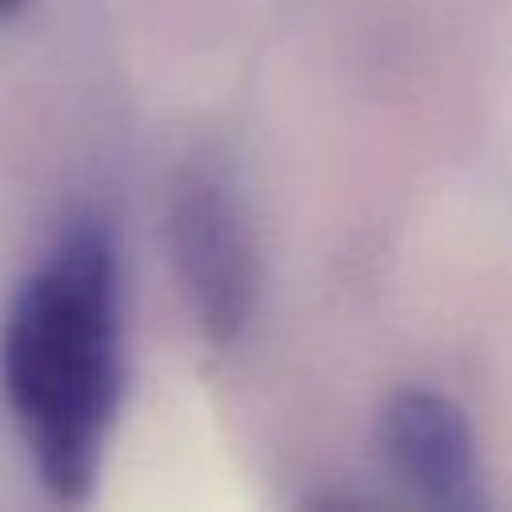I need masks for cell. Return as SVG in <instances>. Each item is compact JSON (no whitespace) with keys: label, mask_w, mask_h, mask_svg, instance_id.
I'll use <instances>...</instances> for the list:
<instances>
[{"label":"cell","mask_w":512,"mask_h":512,"mask_svg":"<svg viewBox=\"0 0 512 512\" xmlns=\"http://www.w3.org/2000/svg\"><path fill=\"white\" fill-rule=\"evenodd\" d=\"M0 376L44 488L56 500L88 496L120 404V276L100 224H72L20 284Z\"/></svg>","instance_id":"obj_1"},{"label":"cell","mask_w":512,"mask_h":512,"mask_svg":"<svg viewBox=\"0 0 512 512\" xmlns=\"http://www.w3.org/2000/svg\"><path fill=\"white\" fill-rule=\"evenodd\" d=\"M172 256L204 336L228 344L248 320L256 272L244 216L220 180L192 176L180 184L172 200Z\"/></svg>","instance_id":"obj_2"},{"label":"cell","mask_w":512,"mask_h":512,"mask_svg":"<svg viewBox=\"0 0 512 512\" xmlns=\"http://www.w3.org/2000/svg\"><path fill=\"white\" fill-rule=\"evenodd\" d=\"M380 444L392 476L424 504L464 512L480 508L476 440L464 412L428 388H404L388 400L380 420Z\"/></svg>","instance_id":"obj_3"},{"label":"cell","mask_w":512,"mask_h":512,"mask_svg":"<svg viewBox=\"0 0 512 512\" xmlns=\"http://www.w3.org/2000/svg\"><path fill=\"white\" fill-rule=\"evenodd\" d=\"M20 8H24V0H0V16H12Z\"/></svg>","instance_id":"obj_4"}]
</instances>
